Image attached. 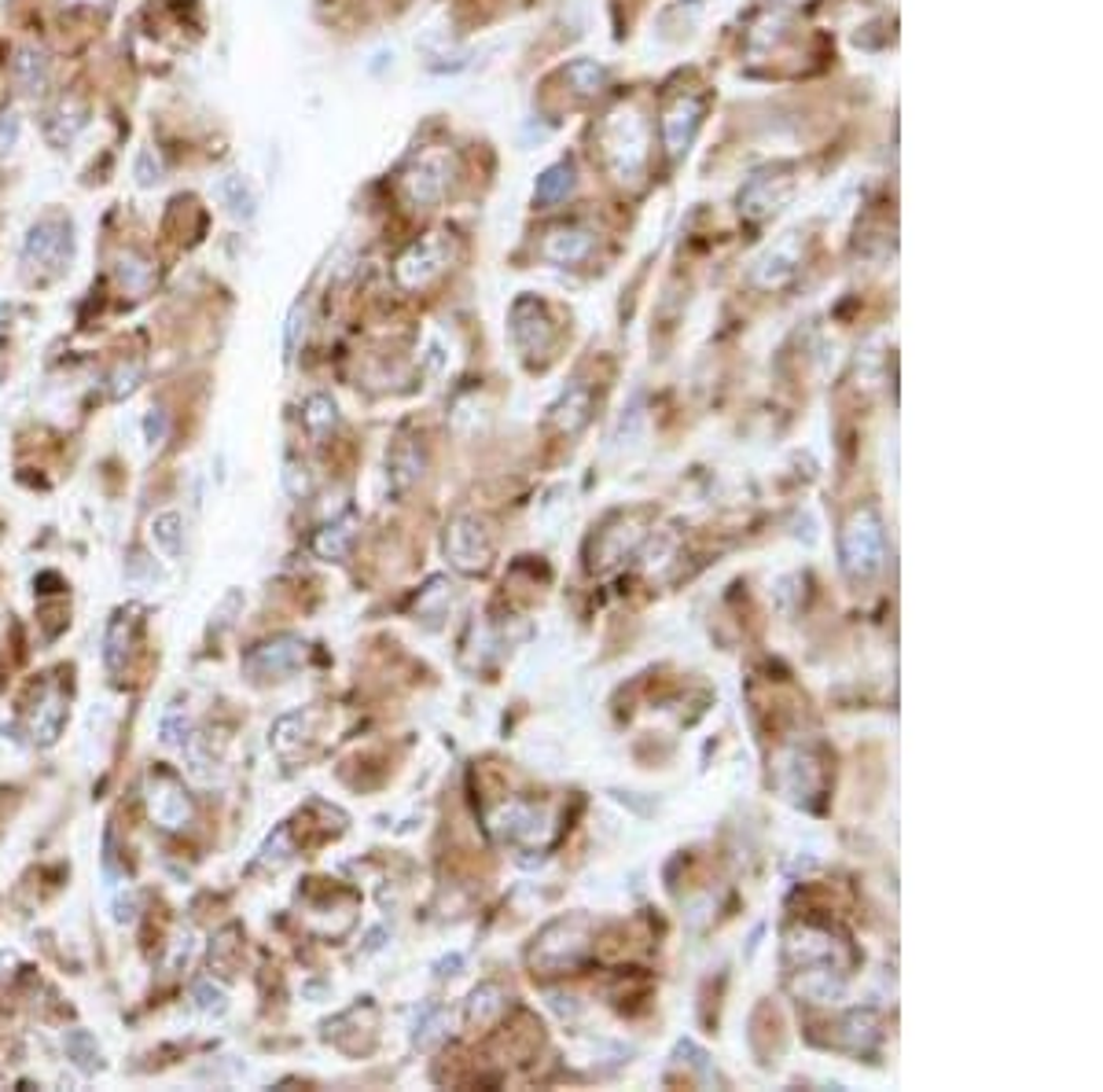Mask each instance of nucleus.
I'll return each instance as SVG.
<instances>
[{"label": "nucleus", "mask_w": 1103, "mask_h": 1092, "mask_svg": "<svg viewBox=\"0 0 1103 1092\" xmlns=\"http://www.w3.org/2000/svg\"><path fill=\"white\" fill-rule=\"evenodd\" d=\"M85 126H89V108L78 96H63V100H56L44 111V136H49V143H56V148L74 143Z\"/></svg>", "instance_id": "nucleus-16"}, {"label": "nucleus", "mask_w": 1103, "mask_h": 1092, "mask_svg": "<svg viewBox=\"0 0 1103 1092\" xmlns=\"http://www.w3.org/2000/svg\"><path fill=\"white\" fill-rule=\"evenodd\" d=\"M441 1019H445L441 1008H427V1015L416 1022V1045H420V1049H431L441 1037Z\"/></svg>", "instance_id": "nucleus-36"}, {"label": "nucleus", "mask_w": 1103, "mask_h": 1092, "mask_svg": "<svg viewBox=\"0 0 1103 1092\" xmlns=\"http://www.w3.org/2000/svg\"><path fill=\"white\" fill-rule=\"evenodd\" d=\"M140 379H144V364L140 361H121L118 364V368H114L111 371V386H108V390H111V398H129V394H133L136 390V386H140Z\"/></svg>", "instance_id": "nucleus-33"}, {"label": "nucleus", "mask_w": 1103, "mask_h": 1092, "mask_svg": "<svg viewBox=\"0 0 1103 1092\" xmlns=\"http://www.w3.org/2000/svg\"><path fill=\"white\" fill-rule=\"evenodd\" d=\"M306 331V309L294 306L291 317H287V331H284V358L291 361L294 350H299V336Z\"/></svg>", "instance_id": "nucleus-39"}, {"label": "nucleus", "mask_w": 1103, "mask_h": 1092, "mask_svg": "<svg viewBox=\"0 0 1103 1092\" xmlns=\"http://www.w3.org/2000/svg\"><path fill=\"white\" fill-rule=\"evenodd\" d=\"M63 725H66V700L63 692L49 688V692L37 700V707L30 710V743L52 747V743L63 735Z\"/></svg>", "instance_id": "nucleus-17"}, {"label": "nucleus", "mask_w": 1103, "mask_h": 1092, "mask_svg": "<svg viewBox=\"0 0 1103 1092\" xmlns=\"http://www.w3.org/2000/svg\"><path fill=\"white\" fill-rule=\"evenodd\" d=\"M589 408H592V390L585 383H570L567 390H563V398L555 401V408H552L555 427L567 430V435H574V430H582L585 423H589Z\"/></svg>", "instance_id": "nucleus-19"}, {"label": "nucleus", "mask_w": 1103, "mask_h": 1092, "mask_svg": "<svg viewBox=\"0 0 1103 1092\" xmlns=\"http://www.w3.org/2000/svg\"><path fill=\"white\" fill-rule=\"evenodd\" d=\"M158 732H163V743L166 747H180V743L188 740V714L185 710H166L163 714V725H158Z\"/></svg>", "instance_id": "nucleus-34"}, {"label": "nucleus", "mask_w": 1103, "mask_h": 1092, "mask_svg": "<svg viewBox=\"0 0 1103 1092\" xmlns=\"http://www.w3.org/2000/svg\"><path fill=\"white\" fill-rule=\"evenodd\" d=\"M129 626H133V618H129L126 611L114 614V621L108 626V640H103L108 670H121V658H126V651H129Z\"/></svg>", "instance_id": "nucleus-26"}, {"label": "nucleus", "mask_w": 1103, "mask_h": 1092, "mask_svg": "<svg viewBox=\"0 0 1103 1092\" xmlns=\"http://www.w3.org/2000/svg\"><path fill=\"white\" fill-rule=\"evenodd\" d=\"M592 250H596V236L589 229H582V225H559V229L545 232L541 240V257L552 265H563V269L589 262Z\"/></svg>", "instance_id": "nucleus-12"}, {"label": "nucleus", "mask_w": 1103, "mask_h": 1092, "mask_svg": "<svg viewBox=\"0 0 1103 1092\" xmlns=\"http://www.w3.org/2000/svg\"><path fill=\"white\" fill-rule=\"evenodd\" d=\"M497 990V985H482V990L471 993V1004H468V1022L471 1027H482V1022H490L493 1015L505 1012V1000H493L490 1004V993Z\"/></svg>", "instance_id": "nucleus-31"}, {"label": "nucleus", "mask_w": 1103, "mask_h": 1092, "mask_svg": "<svg viewBox=\"0 0 1103 1092\" xmlns=\"http://www.w3.org/2000/svg\"><path fill=\"white\" fill-rule=\"evenodd\" d=\"M783 26H787V19H783V15H765V19H758L755 30H750V49L776 44V41H780V30Z\"/></svg>", "instance_id": "nucleus-35"}, {"label": "nucleus", "mask_w": 1103, "mask_h": 1092, "mask_svg": "<svg viewBox=\"0 0 1103 1092\" xmlns=\"http://www.w3.org/2000/svg\"><path fill=\"white\" fill-rule=\"evenodd\" d=\"M151 541H155V549L163 552L166 559H180V552H185V519H180V512H158L155 519H151Z\"/></svg>", "instance_id": "nucleus-23"}, {"label": "nucleus", "mask_w": 1103, "mask_h": 1092, "mask_svg": "<svg viewBox=\"0 0 1103 1092\" xmlns=\"http://www.w3.org/2000/svg\"><path fill=\"white\" fill-rule=\"evenodd\" d=\"M512 343L519 346V353H527V358H541V353L552 350L555 324H552L549 309H545V302L534 299V294H522V299H515V306H512Z\"/></svg>", "instance_id": "nucleus-9"}, {"label": "nucleus", "mask_w": 1103, "mask_h": 1092, "mask_svg": "<svg viewBox=\"0 0 1103 1092\" xmlns=\"http://www.w3.org/2000/svg\"><path fill=\"white\" fill-rule=\"evenodd\" d=\"M133 177L140 188H155L163 185V158H158L155 148H140L133 158Z\"/></svg>", "instance_id": "nucleus-30"}, {"label": "nucleus", "mask_w": 1103, "mask_h": 1092, "mask_svg": "<svg viewBox=\"0 0 1103 1092\" xmlns=\"http://www.w3.org/2000/svg\"><path fill=\"white\" fill-rule=\"evenodd\" d=\"M787 4H795V0H787Z\"/></svg>", "instance_id": "nucleus-43"}, {"label": "nucleus", "mask_w": 1103, "mask_h": 1092, "mask_svg": "<svg viewBox=\"0 0 1103 1092\" xmlns=\"http://www.w3.org/2000/svg\"><path fill=\"white\" fill-rule=\"evenodd\" d=\"M284 490L291 493V497H306V493H309V475H306V467L287 464V472H284Z\"/></svg>", "instance_id": "nucleus-41"}, {"label": "nucleus", "mask_w": 1103, "mask_h": 1092, "mask_svg": "<svg viewBox=\"0 0 1103 1092\" xmlns=\"http://www.w3.org/2000/svg\"><path fill=\"white\" fill-rule=\"evenodd\" d=\"M706 115V96L703 93H691V89H681V93L669 96V103L662 108V148L666 155L684 158L696 140L699 126H703Z\"/></svg>", "instance_id": "nucleus-7"}, {"label": "nucleus", "mask_w": 1103, "mask_h": 1092, "mask_svg": "<svg viewBox=\"0 0 1103 1092\" xmlns=\"http://www.w3.org/2000/svg\"><path fill=\"white\" fill-rule=\"evenodd\" d=\"M217 203L235 217V222H254L258 214V192L250 188V180L243 173H225L214 185Z\"/></svg>", "instance_id": "nucleus-18"}, {"label": "nucleus", "mask_w": 1103, "mask_h": 1092, "mask_svg": "<svg viewBox=\"0 0 1103 1092\" xmlns=\"http://www.w3.org/2000/svg\"><path fill=\"white\" fill-rule=\"evenodd\" d=\"M453 254H456L453 240H449L445 232H431V236L413 243V247L398 257V265H394V280H398L405 291H420V287H427L431 280H438L441 272L449 269Z\"/></svg>", "instance_id": "nucleus-5"}, {"label": "nucleus", "mask_w": 1103, "mask_h": 1092, "mask_svg": "<svg viewBox=\"0 0 1103 1092\" xmlns=\"http://www.w3.org/2000/svg\"><path fill=\"white\" fill-rule=\"evenodd\" d=\"M19 129H22V118L15 115V111H4V115H0V155L19 143Z\"/></svg>", "instance_id": "nucleus-40"}, {"label": "nucleus", "mask_w": 1103, "mask_h": 1092, "mask_svg": "<svg viewBox=\"0 0 1103 1092\" xmlns=\"http://www.w3.org/2000/svg\"><path fill=\"white\" fill-rule=\"evenodd\" d=\"M63 1045H66V1052H71V1059H74V1064H78L85 1074L100 1071V1049H96L93 1034H85V1030H71Z\"/></svg>", "instance_id": "nucleus-28"}, {"label": "nucleus", "mask_w": 1103, "mask_h": 1092, "mask_svg": "<svg viewBox=\"0 0 1103 1092\" xmlns=\"http://www.w3.org/2000/svg\"><path fill=\"white\" fill-rule=\"evenodd\" d=\"M445 556L460 574H478L490 567L493 541L475 515H460V519H453V526H449V534H445Z\"/></svg>", "instance_id": "nucleus-8"}, {"label": "nucleus", "mask_w": 1103, "mask_h": 1092, "mask_svg": "<svg viewBox=\"0 0 1103 1092\" xmlns=\"http://www.w3.org/2000/svg\"><path fill=\"white\" fill-rule=\"evenodd\" d=\"M71 4H93V7H96V4H100V7H108V4H111V0H71Z\"/></svg>", "instance_id": "nucleus-42"}, {"label": "nucleus", "mask_w": 1103, "mask_h": 1092, "mask_svg": "<svg viewBox=\"0 0 1103 1092\" xmlns=\"http://www.w3.org/2000/svg\"><path fill=\"white\" fill-rule=\"evenodd\" d=\"M449 180H453V155L441 148L423 151L401 173V199L413 210H435L445 199Z\"/></svg>", "instance_id": "nucleus-4"}, {"label": "nucleus", "mask_w": 1103, "mask_h": 1092, "mask_svg": "<svg viewBox=\"0 0 1103 1092\" xmlns=\"http://www.w3.org/2000/svg\"><path fill=\"white\" fill-rule=\"evenodd\" d=\"M545 809L530 806V802H508L493 813V831L505 843H537V831H541Z\"/></svg>", "instance_id": "nucleus-15"}, {"label": "nucleus", "mask_w": 1103, "mask_h": 1092, "mask_svg": "<svg viewBox=\"0 0 1103 1092\" xmlns=\"http://www.w3.org/2000/svg\"><path fill=\"white\" fill-rule=\"evenodd\" d=\"M839 559L850 581H869L876 578L887 563V526L876 504H861L847 519L839 537Z\"/></svg>", "instance_id": "nucleus-2"}, {"label": "nucleus", "mask_w": 1103, "mask_h": 1092, "mask_svg": "<svg viewBox=\"0 0 1103 1092\" xmlns=\"http://www.w3.org/2000/svg\"><path fill=\"white\" fill-rule=\"evenodd\" d=\"M563 81L570 85V93H577L582 100H592V96H600L607 89L611 74H607V66L596 63V59H570V63L563 66Z\"/></svg>", "instance_id": "nucleus-21"}, {"label": "nucleus", "mask_w": 1103, "mask_h": 1092, "mask_svg": "<svg viewBox=\"0 0 1103 1092\" xmlns=\"http://www.w3.org/2000/svg\"><path fill=\"white\" fill-rule=\"evenodd\" d=\"M114 280H118L121 291L129 294H148L155 284V262H148L136 250H118L114 254Z\"/></svg>", "instance_id": "nucleus-20"}, {"label": "nucleus", "mask_w": 1103, "mask_h": 1092, "mask_svg": "<svg viewBox=\"0 0 1103 1092\" xmlns=\"http://www.w3.org/2000/svg\"><path fill=\"white\" fill-rule=\"evenodd\" d=\"M600 151H604V162L611 170V177L626 188H636L648 173V126L636 115V108H619L604 118L596 133Z\"/></svg>", "instance_id": "nucleus-1"}, {"label": "nucleus", "mask_w": 1103, "mask_h": 1092, "mask_svg": "<svg viewBox=\"0 0 1103 1092\" xmlns=\"http://www.w3.org/2000/svg\"><path fill=\"white\" fill-rule=\"evenodd\" d=\"M291 857V828H277L272 831V839L262 846V857H258V868H272L277 871L280 864Z\"/></svg>", "instance_id": "nucleus-32"}, {"label": "nucleus", "mask_w": 1103, "mask_h": 1092, "mask_svg": "<svg viewBox=\"0 0 1103 1092\" xmlns=\"http://www.w3.org/2000/svg\"><path fill=\"white\" fill-rule=\"evenodd\" d=\"M795 195V177L791 170H780V166H769V170H758L755 177H747V185L740 188L736 195V207L747 222H769L773 214H780L783 207L791 203Z\"/></svg>", "instance_id": "nucleus-6"}, {"label": "nucleus", "mask_w": 1103, "mask_h": 1092, "mask_svg": "<svg viewBox=\"0 0 1103 1092\" xmlns=\"http://www.w3.org/2000/svg\"><path fill=\"white\" fill-rule=\"evenodd\" d=\"M180 747H185L188 772H192V777L199 780V784H210V780H214L217 762H214V754L207 750V740H203V735H188V740L180 743Z\"/></svg>", "instance_id": "nucleus-25"}, {"label": "nucleus", "mask_w": 1103, "mask_h": 1092, "mask_svg": "<svg viewBox=\"0 0 1103 1092\" xmlns=\"http://www.w3.org/2000/svg\"><path fill=\"white\" fill-rule=\"evenodd\" d=\"M354 526H357L354 515H346V519H339V522H328V526H324L321 534H317V541H313L317 556H321V559H342V556H346L349 541H354Z\"/></svg>", "instance_id": "nucleus-24"}, {"label": "nucleus", "mask_w": 1103, "mask_h": 1092, "mask_svg": "<svg viewBox=\"0 0 1103 1092\" xmlns=\"http://www.w3.org/2000/svg\"><path fill=\"white\" fill-rule=\"evenodd\" d=\"M148 813L155 824L177 831L192 821V802L185 799V791H180L170 777H151L148 780Z\"/></svg>", "instance_id": "nucleus-13"}, {"label": "nucleus", "mask_w": 1103, "mask_h": 1092, "mask_svg": "<svg viewBox=\"0 0 1103 1092\" xmlns=\"http://www.w3.org/2000/svg\"><path fill=\"white\" fill-rule=\"evenodd\" d=\"M136 908H140V898H136L133 886H126V894H118V898H114V905H111L114 923H121V927L136 923Z\"/></svg>", "instance_id": "nucleus-37"}, {"label": "nucleus", "mask_w": 1103, "mask_h": 1092, "mask_svg": "<svg viewBox=\"0 0 1103 1092\" xmlns=\"http://www.w3.org/2000/svg\"><path fill=\"white\" fill-rule=\"evenodd\" d=\"M302 658H306V644L299 636H277V640L258 644L243 655V673H250L254 681H277L299 670Z\"/></svg>", "instance_id": "nucleus-10"}, {"label": "nucleus", "mask_w": 1103, "mask_h": 1092, "mask_svg": "<svg viewBox=\"0 0 1103 1092\" xmlns=\"http://www.w3.org/2000/svg\"><path fill=\"white\" fill-rule=\"evenodd\" d=\"M302 423H306L313 435H324V430L335 427V401L328 394H313L302 408Z\"/></svg>", "instance_id": "nucleus-29"}, {"label": "nucleus", "mask_w": 1103, "mask_h": 1092, "mask_svg": "<svg viewBox=\"0 0 1103 1092\" xmlns=\"http://www.w3.org/2000/svg\"><path fill=\"white\" fill-rule=\"evenodd\" d=\"M192 1000H195V1008L207 1015V1019H221V1015L228 1012V993L221 990L214 978H203V982H195L192 985Z\"/></svg>", "instance_id": "nucleus-27"}, {"label": "nucleus", "mask_w": 1103, "mask_h": 1092, "mask_svg": "<svg viewBox=\"0 0 1103 1092\" xmlns=\"http://www.w3.org/2000/svg\"><path fill=\"white\" fill-rule=\"evenodd\" d=\"M12 81L22 96H44L52 85V59L41 44H19L12 56Z\"/></svg>", "instance_id": "nucleus-14"}, {"label": "nucleus", "mask_w": 1103, "mask_h": 1092, "mask_svg": "<svg viewBox=\"0 0 1103 1092\" xmlns=\"http://www.w3.org/2000/svg\"><path fill=\"white\" fill-rule=\"evenodd\" d=\"M798 269H802V240H798V232H787L755 262L750 284L762 287V291H780L798 276Z\"/></svg>", "instance_id": "nucleus-11"}, {"label": "nucleus", "mask_w": 1103, "mask_h": 1092, "mask_svg": "<svg viewBox=\"0 0 1103 1092\" xmlns=\"http://www.w3.org/2000/svg\"><path fill=\"white\" fill-rule=\"evenodd\" d=\"M166 430H170V420H166L163 408H151L148 416H144V442L155 449V445L166 442Z\"/></svg>", "instance_id": "nucleus-38"}, {"label": "nucleus", "mask_w": 1103, "mask_h": 1092, "mask_svg": "<svg viewBox=\"0 0 1103 1092\" xmlns=\"http://www.w3.org/2000/svg\"><path fill=\"white\" fill-rule=\"evenodd\" d=\"M570 192H574V162H552L549 170L537 177L534 203L537 207H555V203H563Z\"/></svg>", "instance_id": "nucleus-22"}, {"label": "nucleus", "mask_w": 1103, "mask_h": 1092, "mask_svg": "<svg viewBox=\"0 0 1103 1092\" xmlns=\"http://www.w3.org/2000/svg\"><path fill=\"white\" fill-rule=\"evenodd\" d=\"M74 257V225L59 214H49L30 225L22 240V269L37 280H52L71 265Z\"/></svg>", "instance_id": "nucleus-3"}]
</instances>
